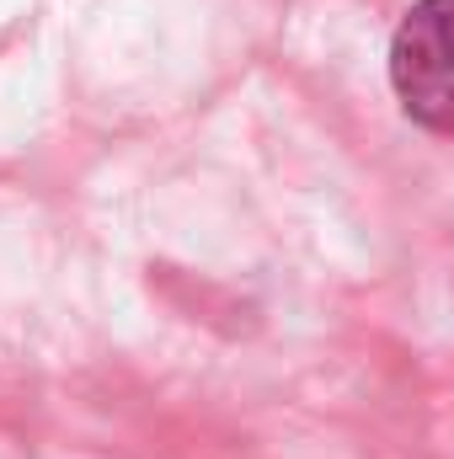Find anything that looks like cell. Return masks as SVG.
<instances>
[{
	"label": "cell",
	"instance_id": "1",
	"mask_svg": "<svg viewBox=\"0 0 454 459\" xmlns=\"http://www.w3.org/2000/svg\"><path fill=\"white\" fill-rule=\"evenodd\" d=\"M390 91L401 113L454 134V0H417L390 38Z\"/></svg>",
	"mask_w": 454,
	"mask_h": 459
}]
</instances>
